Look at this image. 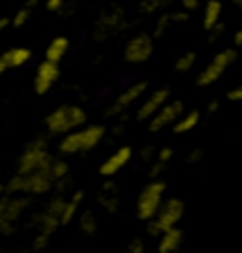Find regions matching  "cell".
I'll list each match as a JSON object with an SVG mask.
<instances>
[{
    "label": "cell",
    "mask_w": 242,
    "mask_h": 253,
    "mask_svg": "<svg viewBox=\"0 0 242 253\" xmlns=\"http://www.w3.org/2000/svg\"><path fill=\"white\" fill-rule=\"evenodd\" d=\"M106 134H108V128L100 123H85L84 126L76 128L72 132L64 134L59 140V153L64 157H70V155H84L97 149L102 142H104Z\"/></svg>",
    "instance_id": "6da1fadb"
},
{
    "label": "cell",
    "mask_w": 242,
    "mask_h": 253,
    "mask_svg": "<svg viewBox=\"0 0 242 253\" xmlns=\"http://www.w3.org/2000/svg\"><path fill=\"white\" fill-rule=\"evenodd\" d=\"M87 123V112L80 104H61L51 110L46 119L44 126L49 136H64L76 128L84 126Z\"/></svg>",
    "instance_id": "7a4b0ae2"
},
{
    "label": "cell",
    "mask_w": 242,
    "mask_h": 253,
    "mask_svg": "<svg viewBox=\"0 0 242 253\" xmlns=\"http://www.w3.org/2000/svg\"><path fill=\"white\" fill-rule=\"evenodd\" d=\"M55 189V179L48 170L29 172V174H17L8 181L6 193L11 195H23V197H40Z\"/></svg>",
    "instance_id": "3957f363"
},
{
    "label": "cell",
    "mask_w": 242,
    "mask_h": 253,
    "mask_svg": "<svg viewBox=\"0 0 242 253\" xmlns=\"http://www.w3.org/2000/svg\"><path fill=\"white\" fill-rule=\"evenodd\" d=\"M186 215V202L178 199V197H169L165 199L163 206L159 208V211L146 223V231L149 236L159 238L163 232L172 231L180 227V223Z\"/></svg>",
    "instance_id": "277c9868"
},
{
    "label": "cell",
    "mask_w": 242,
    "mask_h": 253,
    "mask_svg": "<svg viewBox=\"0 0 242 253\" xmlns=\"http://www.w3.org/2000/svg\"><path fill=\"white\" fill-rule=\"evenodd\" d=\"M237 61H239L237 47H223L218 53H214V57L200 68V72L195 78L197 87L206 89V87H212L214 84H218Z\"/></svg>",
    "instance_id": "5b68a950"
},
{
    "label": "cell",
    "mask_w": 242,
    "mask_h": 253,
    "mask_svg": "<svg viewBox=\"0 0 242 253\" xmlns=\"http://www.w3.org/2000/svg\"><path fill=\"white\" fill-rule=\"evenodd\" d=\"M167 199V183L163 179H149L140 189L135 204V213L142 223H147Z\"/></svg>",
    "instance_id": "8992f818"
},
{
    "label": "cell",
    "mask_w": 242,
    "mask_h": 253,
    "mask_svg": "<svg viewBox=\"0 0 242 253\" xmlns=\"http://www.w3.org/2000/svg\"><path fill=\"white\" fill-rule=\"evenodd\" d=\"M149 91V82L147 80H137L133 84L125 85L110 104L106 106L104 114L112 119H119V117H125L129 110L137 108L138 102L142 100V96Z\"/></svg>",
    "instance_id": "52a82bcc"
},
{
    "label": "cell",
    "mask_w": 242,
    "mask_h": 253,
    "mask_svg": "<svg viewBox=\"0 0 242 253\" xmlns=\"http://www.w3.org/2000/svg\"><path fill=\"white\" fill-rule=\"evenodd\" d=\"M53 153L49 151V144L44 138H36L27 148L23 149L17 161V174H29V172H38V170H48L53 161Z\"/></svg>",
    "instance_id": "ba28073f"
},
{
    "label": "cell",
    "mask_w": 242,
    "mask_h": 253,
    "mask_svg": "<svg viewBox=\"0 0 242 253\" xmlns=\"http://www.w3.org/2000/svg\"><path fill=\"white\" fill-rule=\"evenodd\" d=\"M127 29H129V19H127L125 10L121 6L114 4V6L102 10V13L98 15L95 29H93V38L98 40V42H104V40L119 36Z\"/></svg>",
    "instance_id": "9c48e42d"
},
{
    "label": "cell",
    "mask_w": 242,
    "mask_h": 253,
    "mask_svg": "<svg viewBox=\"0 0 242 253\" xmlns=\"http://www.w3.org/2000/svg\"><path fill=\"white\" fill-rule=\"evenodd\" d=\"M155 53V36L151 32H137L127 38L123 45V61L127 64H144Z\"/></svg>",
    "instance_id": "30bf717a"
},
{
    "label": "cell",
    "mask_w": 242,
    "mask_h": 253,
    "mask_svg": "<svg viewBox=\"0 0 242 253\" xmlns=\"http://www.w3.org/2000/svg\"><path fill=\"white\" fill-rule=\"evenodd\" d=\"M29 206V197L6 193L0 199V234H11L17 229V221L21 219Z\"/></svg>",
    "instance_id": "8fae6325"
},
{
    "label": "cell",
    "mask_w": 242,
    "mask_h": 253,
    "mask_svg": "<svg viewBox=\"0 0 242 253\" xmlns=\"http://www.w3.org/2000/svg\"><path fill=\"white\" fill-rule=\"evenodd\" d=\"M64 201L66 199L59 193L57 197H53L51 201L48 202V206L34 217L36 232H44V234H49V236L55 234V231L61 227V213H63Z\"/></svg>",
    "instance_id": "7c38bea8"
},
{
    "label": "cell",
    "mask_w": 242,
    "mask_h": 253,
    "mask_svg": "<svg viewBox=\"0 0 242 253\" xmlns=\"http://www.w3.org/2000/svg\"><path fill=\"white\" fill-rule=\"evenodd\" d=\"M170 98H172V95H170L169 87H157L153 91H147L137 106V121L147 123Z\"/></svg>",
    "instance_id": "4fadbf2b"
},
{
    "label": "cell",
    "mask_w": 242,
    "mask_h": 253,
    "mask_svg": "<svg viewBox=\"0 0 242 253\" xmlns=\"http://www.w3.org/2000/svg\"><path fill=\"white\" fill-rule=\"evenodd\" d=\"M184 112H186L184 102L178 100V98H170L169 102L147 121V130L149 132H163L167 128H172Z\"/></svg>",
    "instance_id": "5bb4252c"
},
{
    "label": "cell",
    "mask_w": 242,
    "mask_h": 253,
    "mask_svg": "<svg viewBox=\"0 0 242 253\" xmlns=\"http://www.w3.org/2000/svg\"><path fill=\"white\" fill-rule=\"evenodd\" d=\"M133 157H135V149L131 148V146H119L114 153H110V155L100 163L98 174L104 179L116 178L121 170H125L127 167H129V163L133 161Z\"/></svg>",
    "instance_id": "9a60e30c"
},
{
    "label": "cell",
    "mask_w": 242,
    "mask_h": 253,
    "mask_svg": "<svg viewBox=\"0 0 242 253\" xmlns=\"http://www.w3.org/2000/svg\"><path fill=\"white\" fill-rule=\"evenodd\" d=\"M61 80V64L46 61L38 64L36 74H34V93L36 95H48L51 91L55 84Z\"/></svg>",
    "instance_id": "2e32d148"
},
{
    "label": "cell",
    "mask_w": 242,
    "mask_h": 253,
    "mask_svg": "<svg viewBox=\"0 0 242 253\" xmlns=\"http://www.w3.org/2000/svg\"><path fill=\"white\" fill-rule=\"evenodd\" d=\"M191 19V11L184 10H167L163 13H159L155 17V23H153V29H151V34L155 38H163L167 36L174 27H182Z\"/></svg>",
    "instance_id": "e0dca14e"
},
{
    "label": "cell",
    "mask_w": 242,
    "mask_h": 253,
    "mask_svg": "<svg viewBox=\"0 0 242 253\" xmlns=\"http://www.w3.org/2000/svg\"><path fill=\"white\" fill-rule=\"evenodd\" d=\"M97 202H98V206H100L106 213L116 215L117 211H119L121 197H119V187H117V183L114 181V178L104 179L102 187H100L98 195H97Z\"/></svg>",
    "instance_id": "ac0fdd59"
},
{
    "label": "cell",
    "mask_w": 242,
    "mask_h": 253,
    "mask_svg": "<svg viewBox=\"0 0 242 253\" xmlns=\"http://www.w3.org/2000/svg\"><path fill=\"white\" fill-rule=\"evenodd\" d=\"M223 19V2L221 0H208L202 4L200 11V25L206 32H212Z\"/></svg>",
    "instance_id": "d6986e66"
},
{
    "label": "cell",
    "mask_w": 242,
    "mask_h": 253,
    "mask_svg": "<svg viewBox=\"0 0 242 253\" xmlns=\"http://www.w3.org/2000/svg\"><path fill=\"white\" fill-rule=\"evenodd\" d=\"M184 248V231L176 227L163 232L157 238V253H182Z\"/></svg>",
    "instance_id": "ffe728a7"
},
{
    "label": "cell",
    "mask_w": 242,
    "mask_h": 253,
    "mask_svg": "<svg viewBox=\"0 0 242 253\" xmlns=\"http://www.w3.org/2000/svg\"><path fill=\"white\" fill-rule=\"evenodd\" d=\"M85 201L84 191H72V195L64 201L63 213H61V227H68L70 223L76 221L78 213L82 211V204Z\"/></svg>",
    "instance_id": "44dd1931"
},
{
    "label": "cell",
    "mask_w": 242,
    "mask_h": 253,
    "mask_svg": "<svg viewBox=\"0 0 242 253\" xmlns=\"http://www.w3.org/2000/svg\"><path fill=\"white\" fill-rule=\"evenodd\" d=\"M68 49H70V40L66 36H55L51 42L48 43V47L44 51V59L61 64V61L66 57Z\"/></svg>",
    "instance_id": "7402d4cb"
},
{
    "label": "cell",
    "mask_w": 242,
    "mask_h": 253,
    "mask_svg": "<svg viewBox=\"0 0 242 253\" xmlns=\"http://www.w3.org/2000/svg\"><path fill=\"white\" fill-rule=\"evenodd\" d=\"M202 121V112L200 110H186L182 117L176 121V125L172 126L174 134H188L191 130H195Z\"/></svg>",
    "instance_id": "603a6c76"
},
{
    "label": "cell",
    "mask_w": 242,
    "mask_h": 253,
    "mask_svg": "<svg viewBox=\"0 0 242 253\" xmlns=\"http://www.w3.org/2000/svg\"><path fill=\"white\" fill-rule=\"evenodd\" d=\"M4 59V63L8 68H19L23 64H27L32 59V51L29 47H23V45H17V47H10L8 51H4L0 55Z\"/></svg>",
    "instance_id": "cb8c5ba5"
},
{
    "label": "cell",
    "mask_w": 242,
    "mask_h": 253,
    "mask_svg": "<svg viewBox=\"0 0 242 253\" xmlns=\"http://www.w3.org/2000/svg\"><path fill=\"white\" fill-rule=\"evenodd\" d=\"M76 223H78V231L82 232L84 236H93L98 231V217L93 210H82L76 217Z\"/></svg>",
    "instance_id": "d4e9b609"
},
{
    "label": "cell",
    "mask_w": 242,
    "mask_h": 253,
    "mask_svg": "<svg viewBox=\"0 0 242 253\" xmlns=\"http://www.w3.org/2000/svg\"><path fill=\"white\" fill-rule=\"evenodd\" d=\"M170 0H140L138 2V13L144 17H157L159 13L167 11Z\"/></svg>",
    "instance_id": "484cf974"
},
{
    "label": "cell",
    "mask_w": 242,
    "mask_h": 253,
    "mask_svg": "<svg viewBox=\"0 0 242 253\" xmlns=\"http://www.w3.org/2000/svg\"><path fill=\"white\" fill-rule=\"evenodd\" d=\"M197 61H199L197 51H193V49L182 51L178 57H176V61H174V70H176L178 74H190L191 70L197 66Z\"/></svg>",
    "instance_id": "4316f807"
},
{
    "label": "cell",
    "mask_w": 242,
    "mask_h": 253,
    "mask_svg": "<svg viewBox=\"0 0 242 253\" xmlns=\"http://www.w3.org/2000/svg\"><path fill=\"white\" fill-rule=\"evenodd\" d=\"M49 174H51V178L55 179V183H59V181H63V179L70 178V167H68V163L61 157H55L51 161V165H49Z\"/></svg>",
    "instance_id": "83f0119b"
},
{
    "label": "cell",
    "mask_w": 242,
    "mask_h": 253,
    "mask_svg": "<svg viewBox=\"0 0 242 253\" xmlns=\"http://www.w3.org/2000/svg\"><path fill=\"white\" fill-rule=\"evenodd\" d=\"M32 10H34V8H31L29 4H25L23 8H19V10L15 11V15L11 17V27H23L25 23L31 19Z\"/></svg>",
    "instance_id": "f1b7e54d"
},
{
    "label": "cell",
    "mask_w": 242,
    "mask_h": 253,
    "mask_svg": "<svg viewBox=\"0 0 242 253\" xmlns=\"http://www.w3.org/2000/svg\"><path fill=\"white\" fill-rule=\"evenodd\" d=\"M49 242H51V236L49 234H44V232H36L34 234V238H32L31 242V248L32 252H44L48 246H49Z\"/></svg>",
    "instance_id": "f546056e"
},
{
    "label": "cell",
    "mask_w": 242,
    "mask_h": 253,
    "mask_svg": "<svg viewBox=\"0 0 242 253\" xmlns=\"http://www.w3.org/2000/svg\"><path fill=\"white\" fill-rule=\"evenodd\" d=\"M167 169H169V165L159 163V161H151L149 163V169H147V176H149V179H163Z\"/></svg>",
    "instance_id": "4dcf8cb0"
},
{
    "label": "cell",
    "mask_w": 242,
    "mask_h": 253,
    "mask_svg": "<svg viewBox=\"0 0 242 253\" xmlns=\"http://www.w3.org/2000/svg\"><path fill=\"white\" fill-rule=\"evenodd\" d=\"M155 153H157V148L153 146V144H144L142 148L138 149V159L142 161V163H146V165H149L153 159H155Z\"/></svg>",
    "instance_id": "1f68e13d"
},
{
    "label": "cell",
    "mask_w": 242,
    "mask_h": 253,
    "mask_svg": "<svg viewBox=\"0 0 242 253\" xmlns=\"http://www.w3.org/2000/svg\"><path fill=\"white\" fill-rule=\"evenodd\" d=\"M125 253H149V250H147L146 240L140 238V236H137V238H133L131 242L127 244Z\"/></svg>",
    "instance_id": "d6a6232c"
},
{
    "label": "cell",
    "mask_w": 242,
    "mask_h": 253,
    "mask_svg": "<svg viewBox=\"0 0 242 253\" xmlns=\"http://www.w3.org/2000/svg\"><path fill=\"white\" fill-rule=\"evenodd\" d=\"M174 159V148L170 146H163V148H157V153H155V159L153 161H159V163H165V165H170Z\"/></svg>",
    "instance_id": "836d02e7"
},
{
    "label": "cell",
    "mask_w": 242,
    "mask_h": 253,
    "mask_svg": "<svg viewBox=\"0 0 242 253\" xmlns=\"http://www.w3.org/2000/svg\"><path fill=\"white\" fill-rule=\"evenodd\" d=\"M225 96H227V100L233 102V104H241L242 102V82L237 85H233L231 89L225 93Z\"/></svg>",
    "instance_id": "e575fe53"
},
{
    "label": "cell",
    "mask_w": 242,
    "mask_h": 253,
    "mask_svg": "<svg viewBox=\"0 0 242 253\" xmlns=\"http://www.w3.org/2000/svg\"><path fill=\"white\" fill-rule=\"evenodd\" d=\"M202 159H204V149H202V148H193L190 153H188L186 163H188V165H199Z\"/></svg>",
    "instance_id": "d590c367"
},
{
    "label": "cell",
    "mask_w": 242,
    "mask_h": 253,
    "mask_svg": "<svg viewBox=\"0 0 242 253\" xmlns=\"http://www.w3.org/2000/svg\"><path fill=\"white\" fill-rule=\"evenodd\" d=\"M208 0H180V6L188 11H195L197 8H202V4Z\"/></svg>",
    "instance_id": "8d00e7d4"
},
{
    "label": "cell",
    "mask_w": 242,
    "mask_h": 253,
    "mask_svg": "<svg viewBox=\"0 0 242 253\" xmlns=\"http://www.w3.org/2000/svg\"><path fill=\"white\" fill-rule=\"evenodd\" d=\"M125 121H121V117L119 119H116V125L112 126V136L114 138H119V136H123L125 134Z\"/></svg>",
    "instance_id": "74e56055"
},
{
    "label": "cell",
    "mask_w": 242,
    "mask_h": 253,
    "mask_svg": "<svg viewBox=\"0 0 242 253\" xmlns=\"http://www.w3.org/2000/svg\"><path fill=\"white\" fill-rule=\"evenodd\" d=\"M221 108V102L218 100V98H212L210 102L206 104V108H204V112L208 114V116H214V114H218Z\"/></svg>",
    "instance_id": "f35d334b"
},
{
    "label": "cell",
    "mask_w": 242,
    "mask_h": 253,
    "mask_svg": "<svg viewBox=\"0 0 242 253\" xmlns=\"http://www.w3.org/2000/svg\"><path fill=\"white\" fill-rule=\"evenodd\" d=\"M64 2H66V0H46V8L49 11H57L63 8Z\"/></svg>",
    "instance_id": "ab89813d"
},
{
    "label": "cell",
    "mask_w": 242,
    "mask_h": 253,
    "mask_svg": "<svg viewBox=\"0 0 242 253\" xmlns=\"http://www.w3.org/2000/svg\"><path fill=\"white\" fill-rule=\"evenodd\" d=\"M233 42H235V47H242V23L239 25V29L233 34Z\"/></svg>",
    "instance_id": "60d3db41"
},
{
    "label": "cell",
    "mask_w": 242,
    "mask_h": 253,
    "mask_svg": "<svg viewBox=\"0 0 242 253\" xmlns=\"http://www.w3.org/2000/svg\"><path fill=\"white\" fill-rule=\"evenodd\" d=\"M10 25H11V17H2L0 19V32L4 31L6 27H10Z\"/></svg>",
    "instance_id": "b9f144b4"
},
{
    "label": "cell",
    "mask_w": 242,
    "mask_h": 253,
    "mask_svg": "<svg viewBox=\"0 0 242 253\" xmlns=\"http://www.w3.org/2000/svg\"><path fill=\"white\" fill-rule=\"evenodd\" d=\"M8 70H10V68H8V66H6V63H4V59H2V57H0V78H2V76L6 74V72H8Z\"/></svg>",
    "instance_id": "7bdbcfd3"
},
{
    "label": "cell",
    "mask_w": 242,
    "mask_h": 253,
    "mask_svg": "<svg viewBox=\"0 0 242 253\" xmlns=\"http://www.w3.org/2000/svg\"><path fill=\"white\" fill-rule=\"evenodd\" d=\"M233 4H235V8H237V10L242 11V0H233Z\"/></svg>",
    "instance_id": "ee69618b"
}]
</instances>
